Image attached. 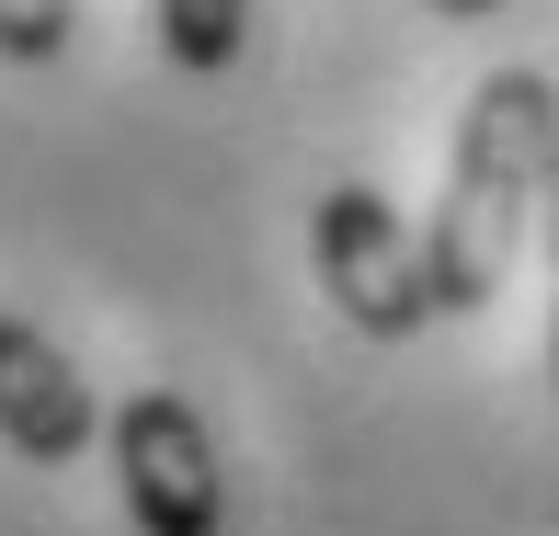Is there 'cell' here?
Here are the masks:
<instances>
[{"mask_svg":"<svg viewBox=\"0 0 559 536\" xmlns=\"http://www.w3.org/2000/svg\"><path fill=\"white\" fill-rule=\"evenodd\" d=\"M548 160H559V81L548 69H491V81L468 92V115H456L445 194H435V228H423L435 309H479V297L514 274Z\"/></svg>","mask_w":559,"mask_h":536,"instance_id":"cell-1","label":"cell"},{"mask_svg":"<svg viewBox=\"0 0 559 536\" xmlns=\"http://www.w3.org/2000/svg\"><path fill=\"white\" fill-rule=\"evenodd\" d=\"M309 263H320V297L366 331V343H412L435 309V263H423V228H400V206L377 183H332L309 206Z\"/></svg>","mask_w":559,"mask_h":536,"instance_id":"cell-2","label":"cell"},{"mask_svg":"<svg viewBox=\"0 0 559 536\" xmlns=\"http://www.w3.org/2000/svg\"><path fill=\"white\" fill-rule=\"evenodd\" d=\"M115 479L138 536H217L228 525V479H217V433L183 389H138L115 412Z\"/></svg>","mask_w":559,"mask_h":536,"instance_id":"cell-3","label":"cell"},{"mask_svg":"<svg viewBox=\"0 0 559 536\" xmlns=\"http://www.w3.org/2000/svg\"><path fill=\"white\" fill-rule=\"evenodd\" d=\"M92 433H104V412H92L81 366H69L35 320L0 309V445H12L23 468H69V456H92Z\"/></svg>","mask_w":559,"mask_h":536,"instance_id":"cell-4","label":"cell"},{"mask_svg":"<svg viewBox=\"0 0 559 536\" xmlns=\"http://www.w3.org/2000/svg\"><path fill=\"white\" fill-rule=\"evenodd\" d=\"M148 12H160V58L194 69V81L228 69V58H240V35H251V0H148Z\"/></svg>","mask_w":559,"mask_h":536,"instance_id":"cell-5","label":"cell"},{"mask_svg":"<svg viewBox=\"0 0 559 536\" xmlns=\"http://www.w3.org/2000/svg\"><path fill=\"white\" fill-rule=\"evenodd\" d=\"M69 0H0V58H23V69H46V58H69Z\"/></svg>","mask_w":559,"mask_h":536,"instance_id":"cell-6","label":"cell"},{"mask_svg":"<svg viewBox=\"0 0 559 536\" xmlns=\"http://www.w3.org/2000/svg\"><path fill=\"white\" fill-rule=\"evenodd\" d=\"M537 240H548V286H559V160L537 183ZM548 389H559V309H548Z\"/></svg>","mask_w":559,"mask_h":536,"instance_id":"cell-7","label":"cell"},{"mask_svg":"<svg viewBox=\"0 0 559 536\" xmlns=\"http://www.w3.org/2000/svg\"><path fill=\"white\" fill-rule=\"evenodd\" d=\"M435 12H445V23H491L502 0H435Z\"/></svg>","mask_w":559,"mask_h":536,"instance_id":"cell-8","label":"cell"}]
</instances>
